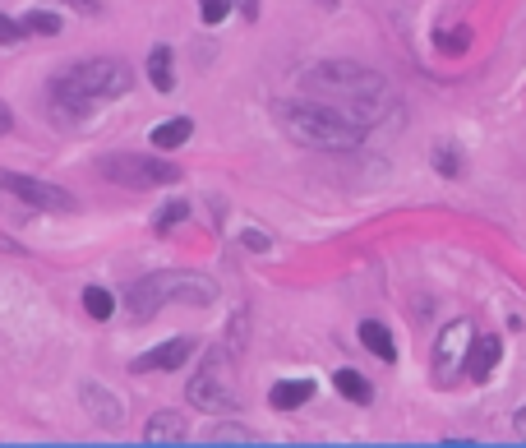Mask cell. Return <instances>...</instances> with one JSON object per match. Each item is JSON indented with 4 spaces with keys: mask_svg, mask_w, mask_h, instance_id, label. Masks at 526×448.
<instances>
[{
    "mask_svg": "<svg viewBox=\"0 0 526 448\" xmlns=\"http://www.w3.org/2000/svg\"><path fill=\"white\" fill-rule=\"evenodd\" d=\"M148 79H153L157 93H171V88H176V70H171V47H153V56H148Z\"/></svg>",
    "mask_w": 526,
    "mask_h": 448,
    "instance_id": "17",
    "label": "cell"
},
{
    "mask_svg": "<svg viewBox=\"0 0 526 448\" xmlns=\"http://www.w3.org/2000/svg\"><path fill=\"white\" fill-rule=\"evenodd\" d=\"M273 121L296 139L300 148H319V153H351L365 144V125L351 121L347 111H337L333 102L310 97V102H277Z\"/></svg>",
    "mask_w": 526,
    "mask_h": 448,
    "instance_id": "3",
    "label": "cell"
},
{
    "mask_svg": "<svg viewBox=\"0 0 526 448\" xmlns=\"http://www.w3.org/2000/svg\"><path fill=\"white\" fill-rule=\"evenodd\" d=\"M111 310H116V296L107 287H84V315L97 319V324H107Z\"/></svg>",
    "mask_w": 526,
    "mask_h": 448,
    "instance_id": "18",
    "label": "cell"
},
{
    "mask_svg": "<svg viewBox=\"0 0 526 448\" xmlns=\"http://www.w3.org/2000/svg\"><path fill=\"white\" fill-rule=\"evenodd\" d=\"M190 134H194V121L190 116H176V121H162L148 139H153L157 153H171V148H185L190 144Z\"/></svg>",
    "mask_w": 526,
    "mask_h": 448,
    "instance_id": "14",
    "label": "cell"
},
{
    "mask_svg": "<svg viewBox=\"0 0 526 448\" xmlns=\"http://www.w3.org/2000/svg\"><path fill=\"white\" fill-rule=\"evenodd\" d=\"M14 130V116H10V107L0 102V134H10Z\"/></svg>",
    "mask_w": 526,
    "mask_h": 448,
    "instance_id": "28",
    "label": "cell"
},
{
    "mask_svg": "<svg viewBox=\"0 0 526 448\" xmlns=\"http://www.w3.org/2000/svg\"><path fill=\"white\" fill-rule=\"evenodd\" d=\"M471 324L467 319H453L443 324L439 342H434V379L439 384H453V370H467V352H471Z\"/></svg>",
    "mask_w": 526,
    "mask_h": 448,
    "instance_id": "8",
    "label": "cell"
},
{
    "mask_svg": "<svg viewBox=\"0 0 526 448\" xmlns=\"http://www.w3.org/2000/svg\"><path fill=\"white\" fill-rule=\"evenodd\" d=\"M231 10H236V0H199V19H204L208 28H217Z\"/></svg>",
    "mask_w": 526,
    "mask_h": 448,
    "instance_id": "21",
    "label": "cell"
},
{
    "mask_svg": "<svg viewBox=\"0 0 526 448\" xmlns=\"http://www.w3.org/2000/svg\"><path fill=\"white\" fill-rule=\"evenodd\" d=\"M240 245H245V250H254V255H263V250H268V236H263V231H245V236H240Z\"/></svg>",
    "mask_w": 526,
    "mask_h": 448,
    "instance_id": "24",
    "label": "cell"
},
{
    "mask_svg": "<svg viewBox=\"0 0 526 448\" xmlns=\"http://www.w3.org/2000/svg\"><path fill=\"white\" fill-rule=\"evenodd\" d=\"M190 439V425H185V416L180 412H157V416H148V425H144V444H185Z\"/></svg>",
    "mask_w": 526,
    "mask_h": 448,
    "instance_id": "12",
    "label": "cell"
},
{
    "mask_svg": "<svg viewBox=\"0 0 526 448\" xmlns=\"http://www.w3.org/2000/svg\"><path fill=\"white\" fill-rule=\"evenodd\" d=\"M310 398H314V379H282V384H273V393H268V402H273L277 412H296V407H305Z\"/></svg>",
    "mask_w": 526,
    "mask_h": 448,
    "instance_id": "13",
    "label": "cell"
},
{
    "mask_svg": "<svg viewBox=\"0 0 526 448\" xmlns=\"http://www.w3.org/2000/svg\"><path fill=\"white\" fill-rule=\"evenodd\" d=\"M360 342H365L379 361H397V342H393V333H388L379 319H365V324H360Z\"/></svg>",
    "mask_w": 526,
    "mask_h": 448,
    "instance_id": "15",
    "label": "cell"
},
{
    "mask_svg": "<svg viewBox=\"0 0 526 448\" xmlns=\"http://www.w3.org/2000/svg\"><path fill=\"white\" fill-rule=\"evenodd\" d=\"M84 412L93 416L97 425H125V402L111 393V388H102V384H84Z\"/></svg>",
    "mask_w": 526,
    "mask_h": 448,
    "instance_id": "10",
    "label": "cell"
},
{
    "mask_svg": "<svg viewBox=\"0 0 526 448\" xmlns=\"http://www.w3.org/2000/svg\"><path fill=\"white\" fill-rule=\"evenodd\" d=\"M171 301H185V305H213L217 301V287L204 278V273H180V268H162V273H148L139 278L130 291H125V310L130 319L148 324V319Z\"/></svg>",
    "mask_w": 526,
    "mask_h": 448,
    "instance_id": "4",
    "label": "cell"
},
{
    "mask_svg": "<svg viewBox=\"0 0 526 448\" xmlns=\"http://www.w3.org/2000/svg\"><path fill=\"white\" fill-rule=\"evenodd\" d=\"M240 14L254 24V19H259V0H240Z\"/></svg>",
    "mask_w": 526,
    "mask_h": 448,
    "instance_id": "27",
    "label": "cell"
},
{
    "mask_svg": "<svg viewBox=\"0 0 526 448\" xmlns=\"http://www.w3.org/2000/svg\"><path fill=\"white\" fill-rule=\"evenodd\" d=\"M185 218H190V208H185V204H167L162 213H157V222H153V227L162 231V236H167V231H176Z\"/></svg>",
    "mask_w": 526,
    "mask_h": 448,
    "instance_id": "23",
    "label": "cell"
},
{
    "mask_svg": "<svg viewBox=\"0 0 526 448\" xmlns=\"http://www.w3.org/2000/svg\"><path fill=\"white\" fill-rule=\"evenodd\" d=\"M434 167H439V176H448V181H453L457 171H462V153H457L453 144H439V148H434Z\"/></svg>",
    "mask_w": 526,
    "mask_h": 448,
    "instance_id": "20",
    "label": "cell"
},
{
    "mask_svg": "<svg viewBox=\"0 0 526 448\" xmlns=\"http://www.w3.org/2000/svg\"><path fill=\"white\" fill-rule=\"evenodd\" d=\"M102 176L125 185V190H157V185H176L180 167L162 158H144V153H111V158H102Z\"/></svg>",
    "mask_w": 526,
    "mask_h": 448,
    "instance_id": "6",
    "label": "cell"
},
{
    "mask_svg": "<svg viewBox=\"0 0 526 448\" xmlns=\"http://www.w3.org/2000/svg\"><path fill=\"white\" fill-rule=\"evenodd\" d=\"M328 5H333V0H328Z\"/></svg>",
    "mask_w": 526,
    "mask_h": 448,
    "instance_id": "30",
    "label": "cell"
},
{
    "mask_svg": "<svg viewBox=\"0 0 526 448\" xmlns=\"http://www.w3.org/2000/svg\"><path fill=\"white\" fill-rule=\"evenodd\" d=\"M333 384H337V393H342L347 402H356V407H365V402L374 398L370 379H365V375H356V370H337V375H333Z\"/></svg>",
    "mask_w": 526,
    "mask_h": 448,
    "instance_id": "16",
    "label": "cell"
},
{
    "mask_svg": "<svg viewBox=\"0 0 526 448\" xmlns=\"http://www.w3.org/2000/svg\"><path fill=\"white\" fill-rule=\"evenodd\" d=\"M19 37H24V24H14V19L0 14V42H19Z\"/></svg>",
    "mask_w": 526,
    "mask_h": 448,
    "instance_id": "25",
    "label": "cell"
},
{
    "mask_svg": "<svg viewBox=\"0 0 526 448\" xmlns=\"http://www.w3.org/2000/svg\"><path fill=\"white\" fill-rule=\"evenodd\" d=\"M513 430L526 439V407H517V412H513Z\"/></svg>",
    "mask_w": 526,
    "mask_h": 448,
    "instance_id": "29",
    "label": "cell"
},
{
    "mask_svg": "<svg viewBox=\"0 0 526 448\" xmlns=\"http://www.w3.org/2000/svg\"><path fill=\"white\" fill-rule=\"evenodd\" d=\"M19 24H24V33H37V37H56V33H60V14H51V10H33V14H24Z\"/></svg>",
    "mask_w": 526,
    "mask_h": 448,
    "instance_id": "19",
    "label": "cell"
},
{
    "mask_svg": "<svg viewBox=\"0 0 526 448\" xmlns=\"http://www.w3.org/2000/svg\"><path fill=\"white\" fill-rule=\"evenodd\" d=\"M194 352V338H171L162 342V347H153V352H144L139 361H130L134 375H148V370H180V361Z\"/></svg>",
    "mask_w": 526,
    "mask_h": 448,
    "instance_id": "9",
    "label": "cell"
},
{
    "mask_svg": "<svg viewBox=\"0 0 526 448\" xmlns=\"http://www.w3.org/2000/svg\"><path fill=\"white\" fill-rule=\"evenodd\" d=\"M60 5H70V10H84V14H97V10H102L97 0H60Z\"/></svg>",
    "mask_w": 526,
    "mask_h": 448,
    "instance_id": "26",
    "label": "cell"
},
{
    "mask_svg": "<svg viewBox=\"0 0 526 448\" xmlns=\"http://www.w3.org/2000/svg\"><path fill=\"white\" fill-rule=\"evenodd\" d=\"M0 190L14 194L19 204H28L33 213H74V194L60 190L51 181H37V176H24V171H0Z\"/></svg>",
    "mask_w": 526,
    "mask_h": 448,
    "instance_id": "7",
    "label": "cell"
},
{
    "mask_svg": "<svg viewBox=\"0 0 526 448\" xmlns=\"http://www.w3.org/2000/svg\"><path fill=\"white\" fill-rule=\"evenodd\" d=\"M499 356H503V342L494 338V333H485V338H471V352H467V375L476 379V384H485V379L499 370Z\"/></svg>",
    "mask_w": 526,
    "mask_h": 448,
    "instance_id": "11",
    "label": "cell"
},
{
    "mask_svg": "<svg viewBox=\"0 0 526 448\" xmlns=\"http://www.w3.org/2000/svg\"><path fill=\"white\" fill-rule=\"evenodd\" d=\"M185 398H190L194 412H208V416L236 412L240 398H236V379H231V347H213L208 352V361L194 370Z\"/></svg>",
    "mask_w": 526,
    "mask_h": 448,
    "instance_id": "5",
    "label": "cell"
},
{
    "mask_svg": "<svg viewBox=\"0 0 526 448\" xmlns=\"http://www.w3.org/2000/svg\"><path fill=\"white\" fill-rule=\"evenodd\" d=\"M300 88L310 97H323L333 102L337 111H347L351 121H360L365 130L379 125L388 111H393V84L383 79L379 70L370 65H356V61H323V65H310L300 74Z\"/></svg>",
    "mask_w": 526,
    "mask_h": 448,
    "instance_id": "1",
    "label": "cell"
},
{
    "mask_svg": "<svg viewBox=\"0 0 526 448\" xmlns=\"http://www.w3.org/2000/svg\"><path fill=\"white\" fill-rule=\"evenodd\" d=\"M134 88V70L120 56H93V61H79L70 70H60L51 79V107L65 121H84L88 111L107 107L116 97H125Z\"/></svg>",
    "mask_w": 526,
    "mask_h": 448,
    "instance_id": "2",
    "label": "cell"
},
{
    "mask_svg": "<svg viewBox=\"0 0 526 448\" xmlns=\"http://www.w3.org/2000/svg\"><path fill=\"white\" fill-rule=\"evenodd\" d=\"M208 444H254V435L250 430H240V425H213Z\"/></svg>",
    "mask_w": 526,
    "mask_h": 448,
    "instance_id": "22",
    "label": "cell"
}]
</instances>
